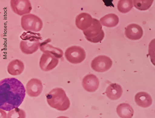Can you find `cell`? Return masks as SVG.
I'll use <instances>...</instances> for the list:
<instances>
[{"mask_svg":"<svg viewBox=\"0 0 155 118\" xmlns=\"http://www.w3.org/2000/svg\"><path fill=\"white\" fill-rule=\"evenodd\" d=\"M25 96L22 83L15 78L4 79L0 82V108L10 111L18 108Z\"/></svg>","mask_w":155,"mask_h":118,"instance_id":"cell-1","label":"cell"},{"mask_svg":"<svg viewBox=\"0 0 155 118\" xmlns=\"http://www.w3.org/2000/svg\"><path fill=\"white\" fill-rule=\"evenodd\" d=\"M48 104L59 111H65L69 107L70 102L64 91L60 88H54L46 95Z\"/></svg>","mask_w":155,"mask_h":118,"instance_id":"cell-2","label":"cell"},{"mask_svg":"<svg viewBox=\"0 0 155 118\" xmlns=\"http://www.w3.org/2000/svg\"><path fill=\"white\" fill-rule=\"evenodd\" d=\"M21 41L20 48L21 51L26 54H31L38 49L42 38L39 33L31 31L24 32L20 36Z\"/></svg>","mask_w":155,"mask_h":118,"instance_id":"cell-3","label":"cell"},{"mask_svg":"<svg viewBox=\"0 0 155 118\" xmlns=\"http://www.w3.org/2000/svg\"><path fill=\"white\" fill-rule=\"evenodd\" d=\"M83 33L86 39L93 43H96L101 41L104 36L101 24L98 20L95 18H93L91 25L83 30Z\"/></svg>","mask_w":155,"mask_h":118,"instance_id":"cell-4","label":"cell"},{"mask_svg":"<svg viewBox=\"0 0 155 118\" xmlns=\"http://www.w3.org/2000/svg\"><path fill=\"white\" fill-rule=\"evenodd\" d=\"M41 20L37 15L29 14L23 16L21 19V25L26 31L38 32L43 26Z\"/></svg>","mask_w":155,"mask_h":118,"instance_id":"cell-5","label":"cell"},{"mask_svg":"<svg viewBox=\"0 0 155 118\" xmlns=\"http://www.w3.org/2000/svg\"><path fill=\"white\" fill-rule=\"evenodd\" d=\"M66 59L70 63L78 64L82 62L86 57L83 48L77 46H73L67 48L64 53Z\"/></svg>","mask_w":155,"mask_h":118,"instance_id":"cell-6","label":"cell"},{"mask_svg":"<svg viewBox=\"0 0 155 118\" xmlns=\"http://www.w3.org/2000/svg\"><path fill=\"white\" fill-rule=\"evenodd\" d=\"M112 61L109 57L103 55L95 57L92 61L91 66L94 71L100 72L106 71L110 68Z\"/></svg>","mask_w":155,"mask_h":118,"instance_id":"cell-7","label":"cell"},{"mask_svg":"<svg viewBox=\"0 0 155 118\" xmlns=\"http://www.w3.org/2000/svg\"><path fill=\"white\" fill-rule=\"evenodd\" d=\"M10 5L13 11L20 16L30 13L32 8L28 0H11Z\"/></svg>","mask_w":155,"mask_h":118,"instance_id":"cell-8","label":"cell"},{"mask_svg":"<svg viewBox=\"0 0 155 118\" xmlns=\"http://www.w3.org/2000/svg\"><path fill=\"white\" fill-rule=\"evenodd\" d=\"M58 58L49 53H43L39 61V66L41 70L48 71L54 68L58 64Z\"/></svg>","mask_w":155,"mask_h":118,"instance_id":"cell-9","label":"cell"},{"mask_svg":"<svg viewBox=\"0 0 155 118\" xmlns=\"http://www.w3.org/2000/svg\"><path fill=\"white\" fill-rule=\"evenodd\" d=\"M43 85L41 81L37 78L29 80L26 85V90L28 95L31 97H36L41 93Z\"/></svg>","mask_w":155,"mask_h":118,"instance_id":"cell-10","label":"cell"},{"mask_svg":"<svg viewBox=\"0 0 155 118\" xmlns=\"http://www.w3.org/2000/svg\"><path fill=\"white\" fill-rule=\"evenodd\" d=\"M99 84V80L96 76L89 74L84 76L83 79L82 85L87 91L93 92L98 88Z\"/></svg>","mask_w":155,"mask_h":118,"instance_id":"cell-11","label":"cell"},{"mask_svg":"<svg viewBox=\"0 0 155 118\" xmlns=\"http://www.w3.org/2000/svg\"><path fill=\"white\" fill-rule=\"evenodd\" d=\"M51 41V39L48 38L41 43L39 48L40 50L43 53H49L58 58L62 57L63 54V51L60 48L55 47L48 43Z\"/></svg>","mask_w":155,"mask_h":118,"instance_id":"cell-12","label":"cell"},{"mask_svg":"<svg viewBox=\"0 0 155 118\" xmlns=\"http://www.w3.org/2000/svg\"><path fill=\"white\" fill-rule=\"evenodd\" d=\"M125 35L129 39L132 40L140 39L143 35L142 27L136 24L132 23L128 25L125 28Z\"/></svg>","mask_w":155,"mask_h":118,"instance_id":"cell-13","label":"cell"},{"mask_svg":"<svg viewBox=\"0 0 155 118\" xmlns=\"http://www.w3.org/2000/svg\"><path fill=\"white\" fill-rule=\"evenodd\" d=\"M93 18L89 14L82 13L78 15L75 19L77 27L83 31L89 28L92 24Z\"/></svg>","mask_w":155,"mask_h":118,"instance_id":"cell-14","label":"cell"},{"mask_svg":"<svg viewBox=\"0 0 155 118\" xmlns=\"http://www.w3.org/2000/svg\"><path fill=\"white\" fill-rule=\"evenodd\" d=\"M105 93L110 99L116 100L121 96L123 90L120 85L116 83H111L107 88Z\"/></svg>","mask_w":155,"mask_h":118,"instance_id":"cell-15","label":"cell"},{"mask_svg":"<svg viewBox=\"0 0 155 118\" xmlns=\"http://www.w3.org/2000/svg\"><path fill=\"white\" fill-rule=\"evenodd\" d=\"M24 69V65L21 61L16 59L11 61L7 66V71L10 75L16 76L20 74Z\"/></svg>","mask_w":155,"mask_h":118,"instance_id":"cell-16","label":"cell"},{"mask_svg":"<svg viewBox=\"0 0 155 118\" xmlns=\"http://www.w3.org/2000/svg\"><path fill=\"white\" fill-rule=\"evenodd\" d=\"M135 101L137 105L144 108L149 107L152 102L151 96L145 92L137 93L135 96Z\"/></svg>","mask_w":155,"mask_h":118,"instance_id":"cell-17","label":"cell"},{"mask_svg":"<svg viewBox=\"0 0 155 118\" xmlns=\"http://www.w3.org/2000/svg\"><path fill=\"white\" fill-rule=\"evenodd\" d=\"M118 116L122 118H130L134 114L132 107L128 104L123 103L119 104L116 109Z\"/></svg>","mask_w":155,"mask_h":118,"instance_id":"cell-18","label":"cell"},{"mask_svg":"<svg viewBox=\"0 0 155 118\" xmlns=\"http://www.w3.org/2000/svg\"><path fill=\"white\" fill-rule=\"evenodd\" d=\"M100 21L103 26L111 27L115 26L118 24L119 19L116 14H109L101 18Z\"/></svg>","mask_w":155,"mask_h":118,"instance_id":"cell-19","label":"cell"},{"mask_svg":"<svg viewBox=\"0 0 155 118\" xmlns=\"http://www.w3.org/2000/svg\"><path fill=\"white\" fill-rule=\"evenodd\" d=\"M117 9L120 12L125 13L129 12L133 7L131 0H120L117 4Z\"/></svg>","mask_w":155,"mask_h":118,"instance_id":"cell-20","label":"cell"},{"mask_svg":"<svg viewBox=\"0 0 155 118\" xmlns=\"http://www.w3.org/2000/svg\"><path fill=\"white\" fill-rule=\"evenodd\" d=\"M153 1V0H134L133 3L134 6L137 9L141 11H144L150 7Z\"/></svg>","mask_w":155,"mask_h":118,"instance_id":"cell-21","label":"cell"},{"mask_svg":"<svg viewBox=\"0 0 155 118\" xmlns=\"http://www.w3.org/2000/svg\"><path fill=\"white\" fill-rule=\"evenodd\" d=\"M148 55L152 64L155 66V39L150 42L148 48Z\"/></svg>","mask_w":155,"mask_h":118,"instance_id":"cell-22","label":"cell"}]
</instances>
